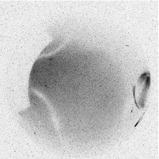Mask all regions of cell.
<instances>
[{"label":"cell","instance_id":"obj_1","mask_svg":"<svg viewBox=\"0 0 159 159\" xmlns=\"http://www.w3.org/2000/svg\"><path fill=\"white\" fill-rule=\"evenodd\" d=\"M137 84L141 88L139 104L141 108L145 105L147 93L151 84L150 74L149 72H146L141 75L139 78Z\"/></svg>","mask_w":159,"mask_h":159},{"label":"cell","instance_id":"obj_2","mask_svg":"<svg viewBox=\"0 0 159 159\" xmlns=\"http://www.w3.org/2000/svg\"><path fill=\"white\" fill-rule=\"evenodd\" d=\"M144 114V113L143 115H142V117H141V118H140V119L139 120L138 122L137 123V124H136V125H135V127H136L137 125L138 124V123L140 122V121L142 119L143 116V115Z\"/></svg>","mask_w":159,"mask_h":159}]
</instances>
